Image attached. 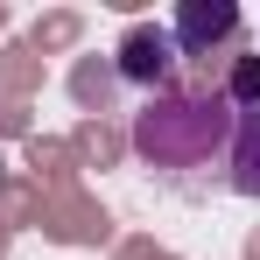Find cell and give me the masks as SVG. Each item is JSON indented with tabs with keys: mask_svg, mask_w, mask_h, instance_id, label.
Wrapping results in <instances>:
<instances>
[{
	"mask_svg": "<svg viewBox=\"0 0 260 260\" xmlns=\"http://www.w3.org/2000/svg\"><path fill=\"white\" fill-rule=\"evenodd\" d=\"M232 120L239 113L218 85H169L134 113V155L176 190H197V169L218 183L225 148H232Z\"/></svg>",
	"mask_w": 260,
	"mask_h": 260,
	"instance_id": "6da1fadb",
	"label": "cell"
},
{
	"mask_svg": "<svg viewBox=\"0 0 260 260\" xmlns=\"http://www.w3.org/2000/svg\"><path fill=\"white\" fill-rule=\"evenodd\" d=\"M113 71H120L127 85H141L148 99L169 91L176 71H183V56H176V43H169V21H134L127 36H120V49H113Z\"/></svg>",
	"mask_w": 260,
	"mask_h": 260,
	"instance_id": "7a4b0ae2",
	"label": "cell"
},
{
	"mask_svg": "<svg viewBox=\"0 0 260 260\" xmlns=\"http://www.w3.org/2000/svg\"><path fill=\"white\" fill-rule=\"evenodd\" d=\"M232 36H239V7H232V0H183L169 14L176 56H211V49H225Z\"/></svg>",
	"mask_w": 260,
	"mask_h": 260,
	"instance_id": "3957f363",
	"label": "cell"
},
{
	"mask_svg": "<svg viewBox=\"0 0 260 260\" xmlns=\"http://www.w3.org/2000/svg\"><path fill=\"white\" fill-rule=\"evenodd\" d=\"M225 190L260 204V106L232 120V148H225Z\"/></svg>",
	"mask_w": 260,
	"mask_h": 260,
	"instance_id": "277c9868",
	"label": "cell"
}]
</instances>
